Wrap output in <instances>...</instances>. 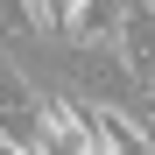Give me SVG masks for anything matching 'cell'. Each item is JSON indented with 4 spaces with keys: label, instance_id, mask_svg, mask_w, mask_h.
<instances>
[{
    "label": "cell",
    "instance_id": "cell-1",
    "mask_svg": "<svg viewBox=\"0 0 155 155\" xmlns=\"http://www.w3.org/2000/svg\"><path fill=\"white\" fill-rule=\"evenodd\" d=\"M7 106H35V85L14 71V57H7V49H0V113H7Z\"/></svg>",
    "mask_w": 155,
    "mask_h": 155
}]
</instances>
